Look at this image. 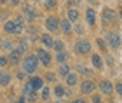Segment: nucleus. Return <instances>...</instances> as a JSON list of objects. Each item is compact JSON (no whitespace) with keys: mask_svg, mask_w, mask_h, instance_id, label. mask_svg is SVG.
Here are the masks:
<instances>
[{"mask_svg":"<svg viewBox=\"0 0 122 103\" xmlns=\"http://www.w3.org/2000/svg\"><path fill=\"white\" fill-rule=\"evenodd\" d=\"M38 65H40V59H38L37 54H25L23 59H21V68L28 73V77L38 70Z\"/></svg>","mask_w":122,"mask_h":103,"instance_id":"f257e3e1","label":"nucleus"},{"mask_svg":"<svg viewBox=\"0 0 122 103\" xmlns=\"http://www.w3.org/2000/svg\"><path fill=\"white\" fill-rule=\"evenodd\" d=\"M73 51H75L77 56H87V54L92 52V46L87 39H79L73 46Z\"/></svg>","mask_w":122,"mask_h":103,"instance_id":"f03ea898","label":"nucleus"},{"mask_svg":"<svg viewBox=\"0 0 122 103\" xmlns=\"http://www.w3.org/2000/svg\"><path fill=\"white\" fill-rule=\"evenodd\" d=\"M44 25H46L47 31H51V33H58V31L61 30V19L58 18V16H47Z\"/></svg>","mask_w":122,"mask_h":103,"instance_id":"7ed1b4c3","label":"nucleus"},{"mask_svg":"<svg viewBox=\"0 0 122 103\" xmlns=\"http://www.w3.org/2000/svg\"><path fill=\"white\" fill-rule=\"evenodd\" d=\"M35 54L38 56V59H40V65H44V67H51V63H52V56H51V52L47 51V47H38V49L35 51Z\"/></svg>","mask_w":122,"mask_h":103,"instance_id":"20e7f679","label":"nucleus"},{"mask_svg":"<svg viewBox=\"0 0 122 103\" xmlns=\"http://www.w3.org/2000/svg\"><path fill=\"white\" fill-rule=\"evenodd\" d=\"M2 28H4V31H5L7 35H19L21 31H23V30L18 26V23H16L14 19H7V21L4 23Z\"/></svg>","mask_w":122,"mask_h":103,"instance_id":"39448f33","label":"nucleus"},{"mask_svg":"<svg viewBox=\"0 0 122 103\" xmlns=\"http://www.w3.org/2000/svg\"><path fill=\"white\" fill-rule=\"evenodd\" d=\"M101 23L105 26H112L115 23V10H112L110 7H105L101 12Z\"/></svg>","mask_w":122,"mask_h":103,"instance_id":"423d86ee","label":"nucleus"},{"mask_svg":"<svg viewBox=\"0 0 122 103\" xmlns=\"http://www.w3.org/2000/svg\"><path fill=\"white\" fill-rule=\"evenodd\" d=\"M23 54H25V52L21 51L18 46H16V47H12V49L9 51V61H10V65H21Z\"/></svg>","mask_w":122,"mask_h":103,"instance_id":"0eeeda50","label":"nucleus"},{"mask_svg":"<svg viewBox=\"0 0 122 103\" xmlns=\"http://www.w3.org/2000/svg\"><path fill=\"white\" fill-rule=\"evenodd\" d=\"M94 89H96V82H94V80L86 79V80L80 82V93L82 94H92Z\"/></svg>","mask_w":122,"mask_h":103,"instance_id":"6e6552de","label":"nucleus"},{"mask_svg":"<svg viewBox=\"0 0 122 103\" xmlns=\"http://www.w3.org/2000/svg\"><path fill=\"white\" fill-rule=\"evenodd\" d=\"M38 40L42 42L44 47H47V49H52V47H54V40H56V39L51 35V31H44V33H40Z\"/></svg>","mask_w":122,"mask_h":103,"instance_id":"1a4fd4ad","label":"nucleus"},{"mask_svg":"<svg viewBox=\"0 0 122 103\" xmlns=\"http://www.w3.org/2000/svg\"><path fill=\"white\" fill-rule=\"evenodd\" d=\"M113 89H115V86H113V82H110L108 79H103V80H99V91H101L103 94L110 96V94L113 93Z\"/></svg>","mask_w":122,"mask_h":103,"instance_id":"9d476101","label":"nucleus"},{"mask_svg":"<svg viewBox=\"0 0 122 103\" xmlns=\"http://www.w3.org/2000/svg\"><path fill=\"white\" fill-rule=\"evenodd\" d=\"M28 82L33 86V89L40 91L44 86H46V79H44V77H38V75L33 73V75H30V77H28Z\"/></svg>","mask_w":122,"mask_h":103,"instance_id":"9b49d317","label":"nucleus"},{"mask_svg":"<svg viewBox=\"0 0 122 103\" xmlns=\"http://www.w3.org/2000/svg\"><path fill=\"white\" fill-rule=\"evenodd\" d=\"M23 16L26 18V21H30V23H33V21L37 19V10L33 9L30 4H25V5H23Z\"/></svg>","mask_w":122,"mask_h":103,"instance_id":"f8f14e48","label":"nucleus"},{"mask_svg":"<svg viewBox=\"0 0 122 103\" xmlns=\"http://www.w3.org/2000/svg\"><path fill=\"white\" fill-rule=\"evenodd\" d=\"M86 23H87L89 28H94V26H96V10L92 7L86 9Z\"/></svg>","mask_w":122,"mask_h":103,"instance_id":"ddd939ff","label":"nucleus"},{"mask_svg":"<svg viewBox=\"0 0 122 103\" xmlns=\"http://www.w3.org/2000/svg\"><path fill=\"white\" fill-rule=\"evenodd\" d=\"M91 65H92V68L94 70H105V61H103V58L99 56V54H92L91 52Z\"/></svg>","mask_w":122,"mask_h":103,"instance_id":"4468645a","label":"nucleus"},{"mask_svg":"<svg viewBox=\"0 0 122 103\" xmlns=\"http://www.w3.org/2000/svg\"><path fill=\"white\" fill-rule=\"evenodd\" d=\"M61 31H63L66 37L73 35V26H71V21H70L68 18H63V19H61Z\"/></svg>","mask_w":122,"mask_h":103,"instance_id":"2eb2a0df","label":"nucleus"},{"mask_svg":"<svg viewBox=\"0 0 122 103\" xmlns=\"http://www.w3.org/2000/svg\"><path fill=\"white\" fill-rule=\"evenodd\" d=\"M108 46L112 47V49H119V47L122 46L120 35H119V33H110V35H108Z\"/></svg>","mask_w":122,"mask_h":103,"instance_id":"dca6fc26","label":"nucleus"},{"mask_svg":"<svg viewBox=\"0 0 122 103\" xmlns=\"http://www.w3.org/2000/svg\"><path fill=\"white\" fill-rule=\"evenodd\" d=\"M65 82H66L68 88H75V86L79 84V72H70L65 77Z\"/></svg>","mask_w":122,"mask_h":103,"instance_id":"f3484780","label":"nucleus"},{"mask_svg":"<svg viewBox=\"0 0 122 103\" xmlns=\"http://www.w3.org/2000/svg\"><path fill=\"white\" fill-rule=\"evenodd\" d=\"M10 82H12V73H9L7 70H0V86L7 88Z\"/></svg>","mask_w":122,"mask_h":103,"instance_id":"a211bd4d","label":"nucleus"},{"mask_svg":"<svg viewBox=\"0 0 122 103\" xmlns=\"http://www.w3.org/2000/svg\"><path fill=\"white\" fill-rule=\"evenodd\" d=\"M66 18H68L71 23H77L80 18V12H79V9L77 7H68V10H66Z\"/></svg>","mask_w":122,"mask_h":103,"instance_id":"6ab92c4d","label":"nucleus"},{"mask_svg":"<svg viewBox=\"0 0 122 103\" xmlns=\"http://www.w3.org/2000/svg\"><path fill=\"white\" fill-rule=\"evenodd\" d=\"M52 93H54V96H56L58 100H61V98H65V96H66V89H65V86L56 84V86L52 88Z\"/></svg>","mask_w":122,"mask_h":103,"instance_id":"aec40b11","label":"nucleus"},{"mask_svg":"<svg viewBox=\"0 0 122 103\" xmlns=\"http://www.w3.org/2000/svg\"><path fill=\"white\" fill-rule=\"evenodd\" d=\"M70 72H71V68H70V65H66V63H61L58 67V75L59 77H66Z\"/></svg>","mask_w":122,"mask_h":103,"instance_id":"412c9836","label":"nucleus"},{"mask_svg":"<svg viewBox=\"0 0 122 103\" xmlns=\"http://www.w3.org/2000/svg\"><path fill=\"white\" fill-rule=\"evenodd\" d=\"M18 47H19L25 54H28V51H30V40H28V39H19V40H18Z\"/></svg>","mask_w":122,"mask_h":103,"instance_id":"4be33fe9","label":"nucleus"},{"mask_svg":"<svg viewBox=\"0 0 122 103\" xmlns=\"http://www.w3.org/2000/svg\"><path fill=\"white\" fill-rule=\"evenodd\" d=\"M14 47V42L9 39H0V49L2 51H10Z\"/></svg>","mask_w":122,"mask_h":103,"instance_id":"5701e85b","label":"nucleus"},{"mask_svg":"<svg viewBox=\"0 0 122 103\" xmlns=\"http://www.w3.org/2000/svg\"><path fill=\"white\" fill-rule=\"evenodd\" d=\"M42 5L46 10H54L58 7V0H42Z\"/></svg>","mask_w":122,"mask_h":103,"instance_id":"b1692460","label":"nucleus"},{"mask_svg":"<svg viewBox=\"0 0 122 103\" xmlns=\"http://www.w3.org/2000/svg\"><path fill=\"white\" fill-rule=\"evenodd\" d=\"M14 21H16V23H18V26H19L21 30H26V23H28V21H26V18L23 16V12L16 16V18H14Z\"/></svg>","mask_w":122,"mask_h":103,"instance_id":"393cba45","label":"nucleus"},{"mask_svg":"<svg viewBox=\"0 0 122 103\" xmlns=\"http://www.w3.org/2000/svg\"><path fill=\"white\" fill-rule=\"evenodd\" d=\"M66 61H68V52H66V51H59V52H56V63H58V65L66 63Z\"/></svg>","mask_w":122,"mask_h":103,"instance_id":"a878e982","label":"nucleus"},{"mask_svg":"<svg viewBox=\"0 0 122 103\" xmlns=\"http://www.w3.org/2000/svg\"><path fill=\"white\" fill-rule=\"evenodd\" d=\"M51 88H49V86H44V88L40 89V100H44V101H47L49 98H51Z\"/></svg>","mask_w":122,"mask_h":103,"instance_id":"bb28decb","label":"nucleus"},{"mask_svg":"<svg viewBox=\"0 0 122 103\" xmlns=\"http://www.w3.org/2000/svg\"><path fill=\"white\" fill-rule=\"evenodd\" d=\"M52 49L54 51H56V52H59V51H65V42L63 40H54V47H52Z\"/></svg>","mask_w":122,"mask_h":103,"instance_id":"cd10ccee","label":"nucleus"},{"mask_svg":"<svg viewBox=\"0 0 122 103\" xmlns=\"http://www.w3.org/2000/svg\"><path fill=\"white\" fill-rule=\"evenodd\" d=\"M96 44H98V47L101 49V52H107V49H108V46H107V42H105V39H96Z\"/></svg>","mask_w":122,"mask_h":103,"instance_id":"c85d7f7f","label":"nucleus"},{"mask_svg":"<svg viewBox=\"0 0 122 103\" xmlns=\"http://www.w3.org/2000/svg\"><path fill=\"white\" fill-rule=\"evenodd\" d=\"M9 63V54H0V68H5Z\"/></svg>","mask_w":122,"mask_h":103,"instance_id":"c756f323","label":"nucleus"},{"mask_svg":"<svg viewBox=\"0 0 122 103\" xmlns=\"http://www.w3.org/2000/svg\"><path fill=\"white\" fill-rule=\"evenodd\" d=\"M44 79H46V82H56V79H58V73L47 72L46 75H44Z\"/></svg>","mask_w":122,"mask_h":103,"instance_id":"7c9ffc66","label":"nucleus"},{"mask_svg":"<svg viewBox=\"0 0 122 103\" xmlns=\"http://www.w3.org/2000/svg\"><path fill=\"white\" fill-rule=\"evenodd\" d=\"M73 33H79V35H82V33H84V25H80V23H75Z\"/></svg>","mask_w":122,"mask_h":103,"instance_id":"2f4dec72","label":"nucleus"},{"mask_svg":"<svg viewBox=\"0 0 122 103\" xmlns=\"http://www.w3.org/2000/svg\"><path fill=\"white\" fill-rule=\"evenodd\" d=\"M26 77H28V73H26V72H25V70H23V68H21V70H19V72H18V73H16V79H18V80H25Z\"/></svg>","mask_w":122,"mask_h":103,"instance_id":"473e14b6","label":"nucleus"},{"mask_svg":"<svg viewBox=\"0 0 122 103\" xmlns=\"http://www.w3.org/2000/svg\"><path fill=\"white\" fill-rule=\"evenodd\" d=\"M77 72H79V73H87V75L91 73L89 70H87V68L84 67V65H79V67H77Z\"/></svg>","mask_w":122,"mask_h":103,"instance_id":"72a5a7b5","label":"nucleus"},{"mask_svg":"<svg viewBox=\"0 0 122 103\" xmlns=\"http://www.w3.org/2000/svg\"><path fill=\"white\" fill-rule=\"evenodd\" d=\"M115 91H117L119 96H122V82H117V84H115Z\"/></svg>","mask_w":122,"mask_h":103,"instance_id":"f704fd0d","label":"nucleus"},{"mask_svg":"<svg viewBox=\"0 0 122 103\" xmlns=\"http://www.w3.org/2000/svg\"><path fill=\"white\" fill-rule=\"evenodd\" d=\"M107 65H108V67H113V65H115V61H113V58L110 56V54H107Z\"/></svg>","mask_w":122,"mask_h":103,"instance_id":"c9c22d12","label":"nucleus"},{"mask_svg":"<svg viewBox=\"0 0 122 103\" xmlns=\"http://www.w3.org/2000/svg\"><path fill=\"white\" fill-rule=\"evenodd\" d=\"M21 2H23V0H9V4L14 5V7H16V5H21Z\"/></svg>","mask_w":122,"mask_h":103,"instance_id":"e433bc0d","label":"nucleus"},{"mask_svg":"<svg viewBox=\"0 0 122 103\" xmlns=\"http://www.w3.org/2000/svg\"><path fill=\"white\" fill-rule=\"evenodd\" d=\"M91 101H94V103H98V101H101V96H98V94H94L92 98H91Z\"/></svg>","mask_w":122,"mask_h":103,"instance_id":"4c0bfd02","label":"nucleus"},{"mask_svg":"<svg viewBox=\"0 0 122 103\" xmlns=\"http://www.w3.org/2000/svg\"><path fill=\"white\" fill-rule=\"evenodd\" d=\"M0 4H2V5H7V4H9V0H0Z\"/></svg>","mask_w":122,"mask_h":103,"instance_id":"58836bf2","label":"nucleus"},{"mask_svg":"<svg viewBox=\"0 0 122 103\" xmlns=\"http://www.w3.org/2000/svg\"><path fill=\"white\" fill-rule=\"evenodd\" d=\"M119 18H120V21H122V9L119 10Z\"/></svg>","mask_w":122,"mask_h":103,"instance_id":"ea45409f","label":"nucleus"},{"mask_svg":"<svg viewBox=\"0 0 122 103\" xmlns=\"http://www.w3.org/2000/svg\"><path fill=\"white\" fill-rule=\"evenodd\" d=\"M31 2H35V4H38V2H40V4H42V0H31Z\"/></svg>","mask_w":122,"mask_h":103,"instance_id":"a19ab883","label":"nucleus"},{"mask_svg":"<svg viewBox=\"0 0 122 103\" xmlns=\"http://www.w3.org/2000/svg\"><path fill=\"white\" fill-rule=\"evenodd\" d=\"M119 2H120V0H119Z\"/></svg>","mask_w":122,"mask_h":103,"instance_id":"79ce46f5","label":"nucleus"}]
</instances>
